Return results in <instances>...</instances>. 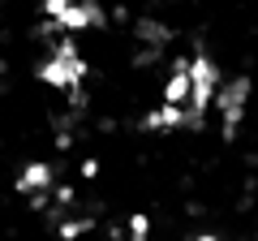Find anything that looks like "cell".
Segmentation results:
<instances>
[{
    "label": "cell",
    "instance_id": "obj_1",
    "mask_svg": "<svg viewBox=\"0 0 258 241\" xmlns=\"http://www.w3.org/2000/svg\"><path fill=\"white\" fill-rule=\"evenodd\" d=\"M39 78H43L47 86H69V91H78V82L86 78V61L74 52V43H60L52 61H43Z\"/></svg>",
    "mask_w": 258,
    "mask_h": 241
},
{
    "label": "cell",
    "instance_id": "obj_2",
    "mask_svg": "<svg viewBox=\"0 0 258 241\" xmlns=\"http://www.w3.org/2000/svg\"><path fill=\"white\" fill-rule=\"evenodd\" d=\"M245 103H249V78H232V82L220 86V95H215V108L224 112V134H228V138H232V130H237Z\"/></svg>",
    "mask_w": 258,
    "mask_h": 241
},
{
    "label": "cell",
    "instance_id": "obj_3",
    "mask_svg": "<svg viewBox=\"0 0 258 241\" xmlns=\"http://www.w3.org/2000/svg\"><path fill=\"white\" fill-rule=\"evenodd\" d=\"M189 82H194V99H189V112L194 116H203L215 99V65L207 56H194L189 61Z\"/></svg>",
    "mask_w": 258,
    "mask_h": 241
},
{
    "label": "cell",
    "instance_id": "obj_4",
    "mask_svg": "<svg viewBox=\"0 0 258 241\" xmlns=\"http://www.w3.org/2000/svg\"><path fill=\"white\" fill-rule=\"evenodd\" d=\"M56 26H64V30H86V26H103V9H99V0H78L74 9H64L60 18H56Z\"/></svg>",
    "mask_w": 258,
    "mask_h": 241
},
{
    "label": "cell",
    "instance_id": "obj_5",
    "mask_svg": "<svg viewBox=\"0 0 258 241\" xmlns=\"http://www.w3.org/2000/svg\"><path fill=\"white\" fill-rule=\"evenodd\" d=\"M189 99H194L189 61H176V74L168 78V86H164V103H172V108H189Z\"/></svg>",
    "mask_w": 258,
    "mask_h": 241
},
{
    "label": "cell",
    "instance_id": "obj_6",
    "mask_svg": "<svg viewBox=\"0 0 258 241\" xmlns=\"http://www.w3.org/2000/svg\"><path fill=\"white\" fill-rule=\"evenodd\" d=\"M52 186V168L47 164H30L26 172L18 176V194H30V190H47Z\"/></svg>",
    "mask_w": 258,
    "mask_h": 241
},
{
    "label": "cell",
    "instance_id": "obj_7",
    "mask_svg": "<svg viewBox=\"0 0 258 241\" xmlns=\"http://www.w3.org/2000/svg\"><path fill=\"white\" fill-rule=\"evenodd\" d=\"M129 232H134V241H147V232H151V220H147V215H129Z\"/></svg>",
    "mask_w": 258,
    "mask_h": 241
},
{
    "label": "cell",
    "instance_id": "obj_8",
    "mask_svg": "<svg viewBox=\"0 0 258 241\" xmlns=\"http://www.w3.org/2000/svg\"><path fill=\"white\" fill-rule=\"evenodd\" d=\"M138 35H142V39H151V43H164V39H168V30L159 26V22H142V26H138Z\"/></svg>",
    "mask_w": 258,
    "mask_h": 241
},
{
    "label": "cell",
    "instance_id": "obj_9",
    "mask_svg": "<svg viewBox=\"0 0 258 241\" xmlns=\"http://www.w3.org/2000/svg\"><path fill=\"white\" fill-rule=\"evenodd\" d=\"M78 0H43V13H52V18H60L64 9H74Z\"/></svg>",
    "mask_w": 258,
    "mask_h": 241
},
{
    "label": "cell",
    "instance_id": "obj_10",
    "mask_svg": "<svg viewBox=\"0 0 258 241\" xmlns=\"http://www.w3.org/2000/svg\"><path fill=\"white\" fill-rule=\"evenodd\" d=\"M198 241H215V237H198Z\"/></svg>",
    "mask_w": 258,
    "mask_h": 241
}]
</instances>
